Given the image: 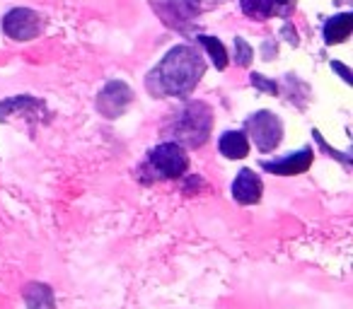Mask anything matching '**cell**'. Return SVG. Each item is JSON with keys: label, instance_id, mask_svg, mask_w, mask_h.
Masks as SVG:
<instances>
[{"label": "cell", "instance_id": "obj_1", "mask_svg": "<svg viewBox=\"0 0 353 309\" xmlns=\"http://www.w3.org/2000/svg\"><path fill=\"white\" fill-rule=\"evenodd\" d=\"M203 73L206 63L194 46H174L148 75V89L155 97H187Z\"/></svg>", "mask_w": 353, "mask_h": 309}, {"label": "cell", "instance_id": "obj_2", "mask_svg": "<svg viewBox=\"0 0 353 309\" xmlns=\"http://www.w3.org/2000/svg\"><path fill=\"white\" fill-rule=\"evenodd\" d=\"M213 126V114L208 109V104L203 102H189L184 107V111L176 116L174 121V133L176 140L182 147H199L208 140Z\"/></svg>", "mask_w": 353, "mask_h": 309}, {"label": "cell", "instance_id": "obj_3", "mask_svg": "<svg viewBox=\"0 0 353 309\" xmlns=\"http://www.w3.org/2000/svg\"><path fill=\"white\" fill-rule=\"evenodd\" d=\"M152 10L160 15V20L165 22L172 30L182 32H192L194 20L201 15L203 10H211V3H203V0H150Z\"/></svg>", "mask_w": 353, "mask_h": 309}, {"label": "cell", "instance_id": "obj_4", "mask_svg": "<svg viewBox=\"0 0 353 309\" xmlns=\"http://www.w3.org/2000/svg\"><path fill=\"white\" fill-rule=\"evenodd\" d=\"M247 131L261 152H271L283 138V123L271 111H256L247 118Z\"/></svg>", "mask_w": 353, "mask_h": 309}, {"label": "cell", "instance_id": "obj_5", "mask_svg": "<svg viewBox=\"0 0 353 309\" xmlns=\"http://www.w3.org/2000/svg\"><path fill=\"white\" fill-rule=\"evenodd\" d=\"M150 164L157 174L167 179L182 177L189 167V158L179 142H162L150 150Z\"/></svg>", "mask_w": 353, "mask_h": 309}, {"label": "cell", "instance_id": "obj_6", "mask_svg": "<svg viewBox=\"0 0 353 309\" xmlns=\"http://www.w3.org/2000/svg\"><path fill=\"white\" fill-rule=\"evenodd\" d=\"M44 30V20L30 8H15L6 15L3 20V32L15 41H32L41 34Z\"/></svg>", "mask_w": 353, "mask_h": 309}, {"label": "cell", "instance_id": "obj_7", "mask_svg": "<svg viewBox=\"0 0 353 309\" xmlns=\"http://www.w3.org/2000/svg\"><path fill=\"white\" fill-rule=\"evenodd\" d=\"M131 99H133V92L128 89V85L121 83V80H112V83H107V87L99 92L97 109L107 118H117L126 111Z\"/></svg>", "mask_w": 353, "mask_h": 309}, {"label": "cell", "instance_id": "obj_8", "mask_svg": "<svg viewBox=\"0 0 353 309\" xmlns=\"http://www.w3.org/2000/svg\"><path fill=\"white\" fill-rule=\"evenodd\" d=\"M312 164V150L303 147L300 152H290L288 158L276 160V162H264L261 167L271 174H279V177H295V174H303Z\"/></svg>", "mask_w": 353, "mask_h": 309}, {"label": "cell", "instance_id": "obj_9", "mask_svg": "<svg viewBox=\"0 0 353 309\" xmlns=\"http://www.w3.org/2000/svg\"><path fill=\"white\" fill-rule=\"evenodd\" d=\"M261 191H264V184H261V179L256 177L252 169H242L235 182H232V196H235V201L242 203V206L259 203Z\"/></svg>", "mask_w": 353, "mask_h": 309}, {"label": "cell", "instance_id": "obj_10", "mask_svg": "<svg viewBox=\"0 0 353 309\" xmlns=\"http://www.w3.org/2000/svg\"><path fill=\"white\" fill-rule=\"evenodd\" d=\"M353 32V15L351 12H341V15H334L332 20H327L324 25V41L327 44H341L351 36Z\"/></svg>", "mask_w": 353, "mask_h": 309}, {"label": "cell", "instance_id": "obj_11", "mask_svg": "<svg viewBox=\"0 0 353 309\" xmlns=\"http://www.w3.org/2000/svg\"><path fill=\"white\" fill-rule=\"evenodd\" d=\"M221 152L228 160H242L250 152V140L242 131H228L221 138Z\"/></svg>", "mask_w": 353, "mask_h": 309}, {"label": "cell", "instance_id": "obj_12", "mask_svg": "<svg viewBox=\"0 0 353 309\" xmlns=\"http://www.w3.org/2000/svg\"><path fill=\"white\" fill-rule=\"evenodd\" d=\"M25 304L27 309H56L54 292L44 283H30L25 288Z\"/></svg>", "mask_w": 353, "mask_h": 309}, {"label": "cell", "instance_id": "obj_13", "mask_svg": "<svg viewBox=\"0 0 353 309\" xmlns=\"http://www.w3.org/2000/svg\"><path fill=\"white\" fill-rule=\"evenodd\" d=\"M240 8L245 15H250L252 20H259V22L274 17L276 12L274 0H240Z\"/></svg>", "mask_w": 353, "mask_h": 309}, {"label": "cell", "instance_id": "obj_14", "mask_svg": "<svg viewBox=\"0 0 353 309\" xmlns=\"http://www.w3.org/2000/svg\"><path fill=\"white\" fill-rule=\"evenodd\" d=\"M199 44H203V49L208 51V56H211L213 65H216L218 70H225L228 68V51H225V46H223L221 41L216 39V36L201 34V36H199Z\"/></svg>", "mask_w": 353, "mask_h": 309}, {"label": "cell", "instance_id": "obj_15", "mask_svg": "<svg viewBox=\"0 0 353 309\" xmlns=\"http://www.w3.org/2000/svg\"><path fill=\"white\" fill-rule=\"evenodd\" d=\"M39 107L41 104L32 97H12V99H8V102H0V121L17 111L22 114V111H27V109H39Z\"/></svg>", "mask_w": 353, "mask_h": 309}, {"label": "cell", "instance_id": "obj_16", "mask_svg": "<svg viewBox=\"0 0 353 309\" xmlns=\"http://www.w3.org/2000/svg\"><path fill=\"white\" fill-rule=\"evenodd\" d=\"M252 58H254V49H252L242 36H237L235 39V63L242 65V68H247V65L252 63Z\"/></svg>", "mask_w": 353, "mask_h": 309}, {"label": "cell", "instance_id": "obj_17", "mask_svg": "<svg viewBox=\"0 0 353 309\" xmlns=\"http://www.w3.org/2000/svg\"><path fill=\"white\" fill-rule=\"evenodd\" d=\"M252 85H254L256 89H261V92H269V94H279V85L271 83V80H266L264 75L254 73L252 75Z\"/></svg>", "mask_w": 353, "mask_h": 309}, {"label": "cell", "instance_id": "obj_18", "mask_svg": "<svg viewBox=\"0 0 353 309\" xmlns=\"http://www.w3.org/2000/svg\"><path fill=\"white\" fill-rule=\"evenodd\" d=\"M332 68L336 70L339 75H341V78H343V83H351V70H348L346 65H343V63H339V61H334V63H332Z\"/></svg>", "mask_w": 353, "mask_h": 309}, {"label": "cell", "instance_id": "obj_19", "mask_svg": "<svg viewBox=\"0 0 353 309\" xmlns=\"http://www.w3.org/2000/svg\"><path fill=\"white\" fill-rule=\"evenodd\" d=\"M274 6H276V10H279V8H288L290 0H274Z\"/></svg>", "mask_w": 353, "mask_h": 309}]
</instances>
